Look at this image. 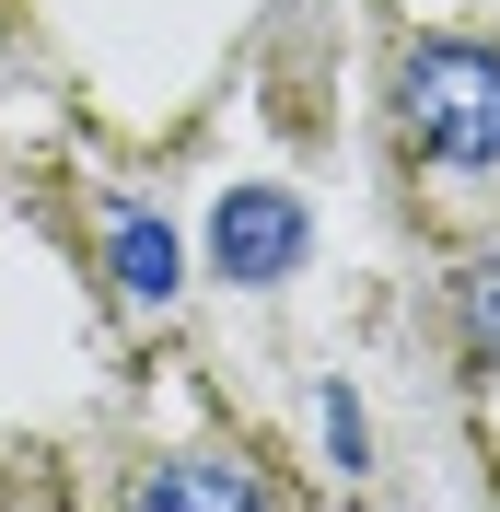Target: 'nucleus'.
I'll list each match as a JSON object with an SVG mask.
<instances>
[{
    "mask_svg": "<svg viewBox=\"0 0 500 512\" xmlns=\"http://www.w3.org/2000/svg\"><path fill=\"white\" fill-rule=\"evenodd\" d=\"M396 117L431 163H466L489 175L500 163V47H466V35H431L396 59Z\"/></svg>",
    "mask_w": 500,
    "mask_h": 512,
    "instance_id": "1",
    "label": "nucleus"
},
{
    "mask_svg": "<svg viewBox=\"0 0 500 512\" xmlns=\"http://www.w3.org/2000/svg\"><path fill=\"white\" fill-rule=\"evenodd\" d=\"M210 268L245 280V291L291 280V268H303V198H291V187H233L221 222H210Z\"/></svg>",
    "mask_w": 500,
    "mask_h": 512,
    "instance_id": "2",
    "label": "nucleus"
},
{
    "mask_svg": "<svg viewBox=\"0 0 500 512\" xmlns=\"http://www.w3.org/2000/svg\"><path fill=\"white\" fill-rule=\"evenodd\" d=\"M140 512H268V501H256V478H245V466H210V454H175V466H152Z\"/></svg>",
    "mask_w": 500,
    "mask_h": 512,
    "instance_id": "3",
    "label": "nucleus"
},
{
    "mask_svg": "<svg viewBox=\"0 0 500 512\" xmlns=\"http://www.w3.org/2000/svg\"><path fill=\"white\" fill-rule=\"evenodd\" d=\"M105 268H117L128 303H175V233H163L152 210H117V245H105Z\"/></svg>",
    "mask_w": 500,
    "mask_h": 512,
    "instance_id": "4",
    "label": "nucleus"
},
{
    "mask_svg": "<svg viewBox=\"0 0 500 512\" xmlns=\"http://www.w3.org/2000/svg\"><path fill=\"white\" fill-rule=\"evenodd\" d=\"M454 326H466L477 361H500V256H477L466 280H454Z\"/></svg>",
    "mask_w": 500,
    "mask_h": 512,
    "instance_id": "5",
    "label": "nucleus"
},
{
    "mask_svg": "<svg viewBox=\"0 0 500 512\" xmlns=\"http://www.w3.org/2000/svg\"><path fill=\"white\" fill-rule=\"evenodd\" d=\"M326 443H338V466H361V396L349 384H326Z\"/></svg>",
    "mask_w": 500,
    "mask_h": 512,
    "instance_id": "6",
    "label": "nucleus"
}]
</instances>
